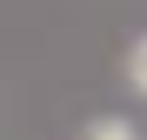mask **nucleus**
<instances>
[{"label":"nucleus","mask_w":147,"mask_h":140,"mask_svg":"<svg viewBox=\"0 0 147 140\" xmlns=\"http://www.w3.org/2000/svg\"><path fill=\"white\" fill-rule=\"evenodd\" d=\"M120 74H127V87L147 100V33H134V40H127V54H120Z\"/></svg>","instance_id":"obj_1"},{"label":"nucleus","mask_w":147,"mask_h":140,"mask_svg":"<svg viewBox=\"0 0 147 140\" xmlns=\"http://www.w3.org/2000/svg\"><path fill=\"white\" fill-rule=\"evenodd\" d=\"M74 140H140V133H134V120H120V113H100V120H87Z\"/></svg>","instance_id":"obj_2"}]
</instances>
